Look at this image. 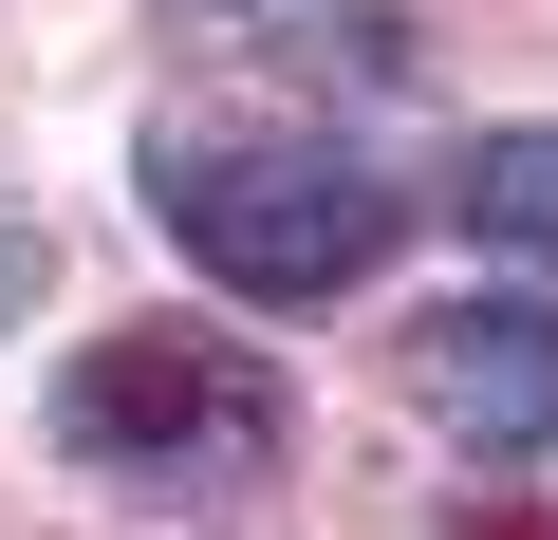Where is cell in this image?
I'll return each mask as SVG.
<instances>
[{"label":"cell","mask_w":558,"mask_h":540,"mask_svg":"<svg viewBox=\"0 0 558 540\" xmlns=\"http://www.w3.org/2000/svg\"><path fill=\"white\" fill-rule=\"evenodd\" d=\"M410 410L447 447H558V317L539 299H447L410 336Z\"/></svg>","instance_id":"3"},{"label":"cell","mask_w":558,"mask_h":540,"mask_svg":"<svg viewBox=\"0 0 558 540\" xmlns=\"http://www.w3.org/2000/svg\"><path fill=\"white\" fill-rule=\"evenodd\" d=\"M149 20H168V57H299V38L391 57V20H373V0H149Z\"/></svg>","instance_id":"4"},{"label":"cell","mask_w":558,"mask_h":540,"mask_svg":"<svg viewBox=\"0 0 558 540\" xmlns=\"http://www.w3.org/2000/svg\"><path fill=\"white\" fill-rule=\"evenodd\" d=\"M38 299V224H0V317H20Z\"/></svg>","instance_id":"7"},{"label":"cell","mask_w":558,"mask_h":540,"mask_svg":"<svg viewBox=\"0 0 558 540\" xmlns=\"http://www.w3.org/2000/svg\"><path fill=\"white\" fill-rule=\"evenodd\" d=\"M447 540H558V484H484V503H447Z\"/></svg>","instance_id":"6"},{"label":"cell","mask_w":558,"mask_h":540,"mask_svg":"<svg viewBox=\"0 0 558 540\" xmlns=\"http://www.w3.org/2000/svg\"><path fill=\"white\" fill-rule=\"evenodd\" d=\"M149 224L205 261L223 299H354L410 242L391 168H354L336 131H260V112H168L149 131Z\"/></svg>","instance_id":"1"},{"label":"cell","mask_w":558,"mask_h":540,"mask_svg":"<svg viewBox=\"0 0 558 540\" xmlns=\"http://www.w3.org/2000/svg\"><path fill=\"white\" fill-rule=\"evenodd\" d=\"M447 224H484L502 261H558V131H484L447 168Z\"/></svg>","instance_id":"5"},{"label":"cell","mask_w":558,"mask_h":540,"mask_svg":"<svg viewBox=\"0 0 558 540\" xmlns=\"http://www.w3.org/2000/svg\"><path fill=\"white\" fill-rule=\"evenodd\" d=\"M57 447L94 484H149V503H242L299 447V373L242 355L223 317H131V336H94L57 373Z\"/></svg>","instance_id":"2"}]
</instances>
